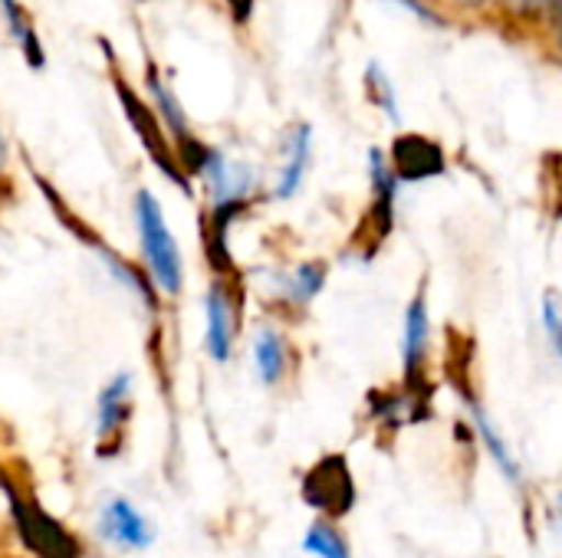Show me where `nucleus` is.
Segmentation results:
<instances>
[{"instance_id":"nucleus-1","label":"nucleus","mask_w":562,"mask_h":558,"mask_svg":"<svg viewBox=\"0 0 562 558\" xmlns=\"http://www.w3.org/2000/svg\"><path fill=\"white\" fill-rule=\"evenodd\" d=\"M135 224H138V237H142V253H145V263H148V276L151 283L175 296L181 289V276H184V266H181V250L175 243V234L165 220V210L161 204L142 191L135 197Z\"/></svg>"},{"instance_id":"nucleus-2","label":"nucleus","mask_w":562,"mask_h":558,"mask_svg":"<svg viewBox=\"0 0 562 558\" xmlns=\"http://www.w3.org/2000/svg\"><path fill=\"white\" fill-rule=\"evenodd\" d=\"M7 493H10V510H13L16 533H20L23 546H30L33 556L79 558L76 539H72L53 516H46L33 500H23V497H16L13 490H7Z\"/></svg>"},{"instance_id":"nucleus-3","label":"nucleus","mask_w":562,"mask_h":558,"mask_svg":"<svg viewBox=\"0 0 562 558\" xmlns=\"http://www.w3.org/2000/svg\"><path fill=\"white\" fill-rule=\"evenodd\" d=\"M303 500L329 520L346 516L356 506V483L346 457H323L303 477Z\"/></svg>"},{"instance_id":"nucleus-4","label":"nucleus","mask_w":562,"mask_h":558,"mask_svg":"<svg viewBox=\"0 0 562 558\" xmlns=\"http://www.w3.org/2000/svg\"><path fill=\"white\" fill-rule=\"evenodd\" d=\"M428 296L418 293L405 309V339H402V362H405V388L412 401H428V382L422 378L425 358H428Z\"/></svg>"},{"instance_id":"nucleus-5","label":"nucleus","mask_w":562,"mask_h":558,"mask_svg":"<svg viewBox=\"0 0 562 558\" xmlns=\"http://www.w3.org/2000/svg\"><path fill=\"white\" fill-rule=\"evenodd\" d=\"M128 418H132V375L119 372V375L99 391V408H95V431H99V441H102L105 451L122 437ZM105 451H102V454H105Z\"/></svg>"},{"instance_id":"nucleus-6","label":"nucleus","mask_w":562,"mask_h":558,"mask_svg":"<svg viewBox=\"0 0 562 558\" xmlns=\"http://www.w3.org/2000/svg\"><path fill=\"white\" fill-rule=\"evenodd\" d=\"M204 349L214 362H227L231 358V349H234V329H237V319H234V303H231V293L224 289V283H214L207 289V299H204Z\"/></svg>"},{"instance_id":"nucleus-7","label":"nucleus","mask_w":562,"mask_h":558,"mask_svg":"<svg viewBox=\"0 0 562 558\" xmlns=\"http://www.w3.org/2000/svg\"><path fill=\"white\" fill-rule=\"evenodd\" d=\"M392 171L398 181H422V178H435L445 171V158L441 148L422 135H405L395 141L392 151Z\"/></svg>"},{"instance_id":"nucleus-8","label":"nucleus","mask_w":562,"mask_h":558,"mask_svg":"<svg viewBox=\"0 0 562 558\" xmlns=\"http://www.w3.org/2000/svg\"><path fill=\"white\" fill-rule=\"evenodd\" d=\"M102 536L112 539L122 549H148L155 533L148 526V520L128 503V500H109L102 510Z\"/></svg>"},{"instance_id":"nucleus-9","label":"nucleus","mask_w":562,"mask_h":558,"mask_svg":"<svg viewBox=\"0 0 562 558\" xmlns=\"http://www.w3.org/2000/svg\"><path fill=\"white\" fill-rule=\"evenodd\" d=\"M458 391L464 395V401H468V408H471V418H474V428H477V434H481V441H484V447H487V454L494 457V464L504 470V477L514 483V487H520L524 483V477H520V464L514 460V454H510V447H507V441L497 434V428H494V421H491V414L484 411V405L477 401V395H474V388L471 385H458Z\"/></svg>"},{"instance_id":"nucleus-10","label":"nucleus","mask_w":562,"mask_h":558,"mask_svg":"<svg viewBox=\"0 0 562 558\" xmlns=\"http://www.w3.org/2000/svg\"><path fill=\"white\" fill-rule=\"evenodd\" d=\"M372 191H375V204H372V243L379 247L395 220V191H398V178L392 171V164L372 151Z\"/></svg>"},{"instance_id":"nucleus-11","label":"nucleus","mask_w":562,"mask_h":558,"mask_svg":"<svg viewBox=\"0 0 562 558\" xmlns=\"http://www.w3.org/2000/svg\"><path fill=\"white\" fill-rule=\"evenodd\" d=\"M122 99H125V105H128V115H132V122L138 125V132H142V138H145V145H148V151L155 155V161L168 171V178H175V181H184L181 178V171H178V164H175V155H171V148H168V141L161 138V128H158V122L151 118V112L138 102V99H132L128 92H122ZM188 184V181H184Z\"/></svg>"},{"instance_id":"nucleus-12","label":"nucleus","mask_w":562,"mask_h":558,"mask_svg":"<svg viewBox=\"0 0 562 558\" xmlns=\"http://www.w3.org/2000/svg\"><path fill=\"white\" fill-rule=\"evenodd\" d=\"M254 365L263 385H277L286 375V342L277 329H260L254 339Z\"/></svg>"},{"instance_id":"nucleus-13","label":"nucleus","mask_w":562,"mask_h":558,"mask_svg":"<svg viewBox=\"0 0 562 558\" xmlns=\"http://www.w3.org/2000/svg\"><path fill=\"white\" fill-rule=\"evenodd\" d=\"M306 164H310V128L300 125L293 141H290V155H286V164H283L280 184H277V197H293L300 191Z\"/></svg>"},{"instance_id":"nucleus-14","label":"nucleus","mask_w":562,"mask_h":558,"mask_svg":"<svg viewBox=\"0 0 562 558\" xmlns=\"http://www.w3.org/2000/svg\"><path fill=\"white\" fill-rule=\"evenodd\" d=\"M303 549L313 558H352L349 556V546L346 539L336 533L333 523H313L306 539H303Z\"/></svg>"},{"instance_id":"nucleus-15","label":"nucleus","mask_w":562,"mask_h":558,"mask_svg":"<svg viewBox=\"0 0 562 558\" xmlns=\"http://www.w3.org/2000/svg\"><path fill=\"white\" fill-rule=\"evenodd\" d=\"M323 283H326V266H323V263H303V266H296L293 276L286 280V296H290L296 306H303V303H310V299L323 289Z\"/></svg>"},{"instance_id":"nucleus-16","label":"nucleus","mask_w":562,"mask_h":558,"mask_svg":"<svg viewBox=\"0 0 562 558\" xmlns=\"http://www.w3.org/2000/svg\"><path fill=\"white\" fill-rule=\"evenodd\" d=\"M0 7H3V13H7V23H10V30L20 36L23 49H30L33 62L40 66V49H36V36H33V30H30V20H26V13L20 10V3H16V0H0Z\"/></svg>"},{"instance_id":"nucleus-17","label":"nucleus","mask_w":562,"mask_h":558,"mask_svg":"<svg viewBox=\"0 0 562 558\" xmlns=\"http://www.w3.org/2000/svg\"><path fill=\"white\" fill-rule=\"evenodd\" d=\"M543 329H547V335H550L562 362V306L553 293H547V299H543Z\"/></svg>"},{"instance_id":"nucleus-18","label":"nucleus","mask_w":562,"mask_h":558,"mask_svg":"<svg viewBox=\"0 0 562 558\" xmlns=\"http://www.w3.org/2000/svg\"><path fill=\"white\" fill-rule=\"evenodd\" d=\"M520 10H543V7H550L553 0H514Z\"/></svg>"},{"instance_id":"nucleus-19","label":"nucleus","mask_w":562,"mask_h":558,"mask_svg":"<svg viewBox=\"0 0 562 558\" xmlns=\"http://www.w3.org/2000/svg\"><path fill=\"white\" fill-rule=\"evenodd\" d=\"M461 3H484V0H461Z\"/></svg>"},{"instance_id":"nucleus-20","label":"nucleus","mask_w":562,"mask_h":558,"mask_svg":"<svg viewBox=\"0 0 562 558\" xmlns=\"http://www.w3.org/2000/svg\"><path fill=\"white\" fill-rule=\"evenodd\" d=\"M0 164H3V141H0Z\"/></svg>"},{"instance_id":"nucleus-21","label":"nucleus","mask_w":562,"mask_h":558,"mask_svg":"<svg viewBox=\"0 0 562 558\" xmlns=\"http://www.w3.org/2000/svg\"><path fill=\"white\" fill-rule=\"evenodd\" d=\"M560 513H562V493H560Z\"/></svg>"}]
</instances>
